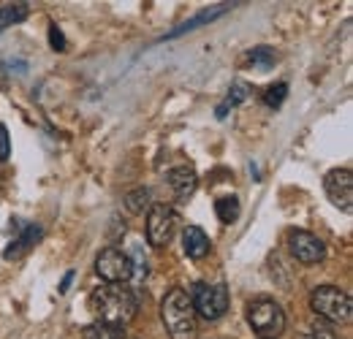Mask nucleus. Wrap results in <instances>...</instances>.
Instances as JSON below:
<instances>
[{
	"instance_id": "obj_6",
	"label": "nucleus",
	"mask_w": 353,
	"mask_h": 339,
	"mask_svg": "<svg viewBox=\"0 0 353 339\" xmlns=\"http://www.w3.org/2000/svg\"><path fill=\"white\" fill-rule=\"evenodd\" d=\"M95 271L106 285H125L133 277V260L117 247H106L95 258Z\"/></svg>"
},
{
	"instance_id": "obj_3",
	"label": "nucleus",
	"mask_w": 353,
	"mask_h": 339,
	"mask_svg": "<svg viewBox=\"0 0 353 339\" xmlns=\"http://www.w3.org/2000/svg\"><path fill=\"white\" fill-rule=\"evenodd\" d=\"M312 312L326 323H348L351 320V296L337 285H321L310 294Z\"/></svg>"
},
{
	"instance_id": "obj_8",
	"label": "nucleus",
	"mask_w": 353,
	"mask_h": 339,
	"mask_svg": "<svg viewBox=\"0 0 353 339\" xmlns=\"http://www.w3.org/2000/svg\"><path fill=\"white\" fill-rule=\"evenodd\" d=\"M323 190L329 196V201L343 209L351 212L353 209V174L351 169H332L323 176Z\"/></svg>"
},
{
	"instance_id": "obj_19",
	"label": "nucleus",
	"mask_w": 353,
	"mask_h": 339,
	"mask_svg": "<svg viewBox=\"0 0 353 339\" xmlns=\"http://www.w3.org/2000/svg\"><path fill=\"white\" fill-rule=\"evenodd\" d=\"M285 92H288V85H285V82L269 87V90L264 92V103L266 106H280V103L285 101Z\"/></svg>"
},
{
	"instance_id": "obj_21",
	"label": "nucleus",
	"mask_w": 353,
	"mask_h": 339,
	"mask_svg": "<svg viewBox=\"0 0 353 339\" xmlns=\"http://www.w3.org/2000/svg\"><path fill=\"white\" fill-rule=\"evenodd\" d=\"M49 43H52L54 52H63L65 49V39H63V33H60L57 25H49Z\"/></svg>"
},
{
	"instance_id": "obj_13",
	"label": "nucleus",
	"mask_w": 353,
	"mask_h": 339,
	"mask_svg": "<svg viewBox=\"0 0 353 339\" xmlns=\"http://www.w3.org/2000/svg\"><path fill=\"white\" fill-rule=\"evenodd\" d=\"M41 236H44L41 225H28V228H25V234H22L17 242H11V247H6V253L3 255H6L8 260H11V258H19L22 253H28V250L41 239Z\"/></svg>"
},
{
	"instance_id": "obj_10",
	"label": "nucleus",
	"mask_w": 353,
	"mask_h": 339,
	"mask_svg": "<svg viewBox=\"0 0 353 339\" xmlns=\"http://www.w3.org/2000/svg\"><path fill=\"white\" fill-rule=\"evenodd\" d=\"M166 182H169V187L174 190V196L179 201H185V198H190L193 193H196V185H199V176H196V171L190 169V166H176L166 174Z\"/></svg>"
},
{
	"instance_id": "obj_12",
	"label": "nucleus",
	"mask_w": 353,
	"mask_h": 339,
	"mask_svg": "<svg viewBox=\"0 0 353 339\" xmlns=\"http://www.w3.org/2000/svg\"><path fill=\"white\" fill-rule=\"evenodd\" d=\"M228 11V3H221V6H215V8H207V11H201V14H196L193 19H185L179 28H174L172 33H166L163 36V41L166 39H179V36H185V33H193V30H199L201 25H210L212 19H218L221 14H225Z\"/></svg>"
},
{
	"instance_id": "obj_2",
	"label": "nucleus",
	"mask_w": 353,
	"mask_h": 339,
	"mask_svg": "<svg viewBox=\"0 0 353 339\" xmlns=\"http://www.w3.org/2000/svg\"><path fill=\"white\" fill-rule=\"evenodd\" d=\"M161 318L172 339H193L196 337V309L190 304L188 291L172 288L161 301Z\"/></svg>"
},
{
	"instance_id": "obj_22",
	"label": "nucleus",
	"mask_w": 353,
	"mask_h": 339,
	"mask_svg": "<svg viewBox=\"0 0 353 339\" xmlns=\"http://www.w3.org/2000/svg\"><path fill=\"white\" fill-rule=\"evenodd\" d=\"M8 152H11V144H8V130H6V125L0 123V161H6V158H8Z\"/></svg>"
},
{
	"instance_id": "obj_11",
	"label": "nucleus",
	"mask_w": 353,
	"mask_h": 339,
	"mask_svg": "<svg viewBox=\"0 0 353 339\" xmlns=\"http://www.w3.org/2000/svg\"><path fill=\"white\" fill-rule=\"evenodd\" d=\"M210 236L199 228V225H188L185 231H182V250L188 258H193V260H201L204 255L210 253Z\"/></svg>"
},
{
	"instance_id": "obj_9",
	"label": "nucleus",
	"mask_w": 353,
	"mask_h": 339,
	"mask_svg": "<svg viewBox=\"0 0 353 339\" xmlns=\"http://www.w3.org/2000/svg\"><path fill=\"white\" fill-rule=\"evenodd\" d=\"M288 250L299 263H307V266L321 263L326 258V245L310 231H291L288 234Z\"/></svg>"
},
{
	"instance_id": "obj_20",
	"label": "nucleus",
	"mask_w": 353,
	"mask_h": 339,
	"mask_svg": "<svg viewBox=\"0 0 353 339\" xmlns=\"http://www.w3.org/2000/svg\"><path fill=\"white\" fill-rule=\"evenodd\" d=\"M250 60H253V65L266 68V65H272V63H274V52H272L269 46H256V49L250 52Z\"/></svg>"
},
{
	"instance_id": "obj_23",
	"label": "nucleus",
	"mask_w": 353,
	"mask_h": 339,
	"mask_svg": "<svg viewBox=\"0 0 353 339\" xmlns=\"http://www.w3.org/2000/svg\"><path fill=\"white\" fill-rule=\"evenodd\" d=\"M71 282H74V271H68V274L63 277V282H60V294H65V291L71 288Z\"/></svg>"
},
{
	"instance_id": "obj_1",
	"label": "nucleus",
	"mask_w": 353,
	"mask_h": 339,
	"mask_svg": "<svg viewBox=\"0 0 353 339\" xmlns=\"http://www.w3.org/2000/svg\"><path fill=\"white\" fill-rule=\"evenodd\" d=\"M90 309L98 315L101 323L123 329L139 315V298L125 285H101L90 294Z\"/></svg>"
},
{
	"instance_id": "obj_14",
	"label": "nucleus",
	"mask_w": 353,
	"mask_h": 339,
	"mask_svg": "<svg viewBox=\"0 0 353 339\" xmlns=\"http://www.w3.org/2000/svg\"><path fill=\"white\" fill-rule=\"evenodd\" d=\"M125 209L131 214H144L152 209V193L147 187H136L131 193H125Z\"/></svg>"
},
{
	"instance_id": "obj_4",
	"label": "nucleus",
	"mask_w": 353,
	"mask_h": 339,
	"mask_svg": "<svg viewBox=\"0 0 353 339\" xmlns=\"http://www.w3.org/2000/svg\"><path fill=\"white\" fill-rule=\"evenodd\" d=\"M188 296H190L196 315H201L204 320H221L225 315V309H228V288L225 285L196 282Z\"/></svg>"
},
{
	"instance_id": "obj_7",
	"label": "nucleus",
	"mask_w": 353,
	"mask_h": 339,
	"mask_svg": "<svg viewBox=\"0 0 353 339\" xmlns=\"http://www.w3.org/2000/svg\"><path fill=\"white\" fill-rule=\"evenodd\" d=\"M179 217L172 207L166 204H152V209L147 212V242L152 247H166L172 242L176 231Z\"/></svg>"
},
{
	"instance_id": "obj_15",
	"label": "nucleus",
	"mask_w": 353,
	"mask_h": 339,
	"mask_svg": "<svg viewBox=\"0 0 353 339\" xmlns=\"http://www.w3.org/2000/svg\"><path fill=\"white\" fill-rule=\"evenodd\" d=\"M123 329L120 326H109V323H101V320H95V323H90L82 329V339H123Z\"/></svg>"
},
{
	"instance_id": "obj_18",
	"label": "nucleus",
	"mask_w": 353,
	"mask_h": 339,
	"mask_svg": "<svg viewBox=\"0 0 353 339\" xmlns=\"http://www.w3.org/2000/svg\"><path fill=\"white\" fill-rule=\"evenodd\" d=\"M299 339H340V334L332 329V326H326V323H315V326H310L305 329Z\"/></svg>"
},
{
	"instance_id": "obj_17",
	"label": "nucleus",
	"mask_w": 353,
	"mask_h": 339,
	"mask_svg": "<svg viewBox=\"0 0 353 339\" xmlns=\"http://www.w3.org/2000/svg\"><path fill=\"white\" fill-rule=\"evenodd\" d=\"M215 212L221 217V223H234L236 217H239V198L236 196H225V198H218V204H215Z\"/></svg>"
},
{
	"instance_id": "obj_16",
	"label": "nucleus",
	"mask_w": 353,
	"mask_h": 339,
	"mask_svg": "<svg viewBox=\"0 0 353 339\" xmlns=\"http://www.w3.org/2000/svg\"><path fill=\"white\" fill-rule=\"evenodd\" d=\"M28 17V3H14V6H3L0 8V33L17 22H22Z\"/></svg>"
},
{
	"instance_id": "obj_5",
	"label": "nucleus",
	"mask_w": 353,
	"mask_h": 339,
	"mask_svg": "<svg viewBox=\"0 0 353 339\" xmlns=\"http://www.w3.org/2000/svg\"><path fill=\"white\" fill-rule=\"evenodd\" d=\"M248 320H250V326H253L259 334H264V337H277V334H283V329H285V312H283V307H280L277 301H272V298H253V301L248 304Z\"/></svg>"
}]
</instances>
